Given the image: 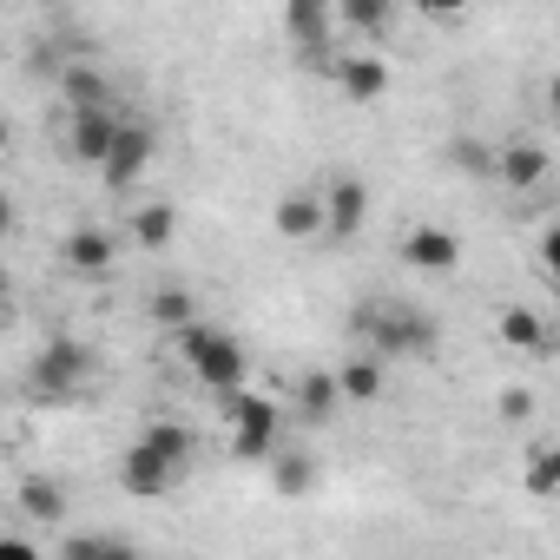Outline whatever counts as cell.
Segmentation results:
<instances>
[{
    "mask_svg": "<svg viewBox=\"0 0 560 560\" xmlns=\"http://www.w3.org/2000/svg\"><path fill=\"white\" fill-rule=\"evenodd\" d=\"M178 350H185V363H191V376L224 402V396H237L244 389V376H250V363H244V343L231 337V330H218L211 317L205 324H191L185 337H178Z\"/></svg>",
    "mask_w": 560,
    "mask_h": 560,
    "instance_id": "cell-1",
    "label": "cell"
},
{
    "mask_svg": "<svg viewBox=\"0 0 560 560\" xmlns=\"http://www.w3.org/2000/svg\"><path fill=\"white\" fill-rule=\"evenodd\" d=\"M350 330L370 343V357H429L435 350V324L416 317V311H396V304H357L350 311Z\"/></svg>",
    "mask_w": 560,
    "mask_h": 560,
    "instance_id": "cell-2",
    "label": "cell"
},
{
    "mask_svg": "<svg viewBox=\"0 0 560 560\" xmlns=\"http://www.w3.org/2000/svg\"><path fill=\"white\" fill-rule=\"evenodd\" d=\"M224 422H231V455L237 462H270L277 455V435H284V409L257 389H237L224 396Z\"/></svg>",
    "mask_w": 560,
    "mask_h": 560,
    "instance_id": "cell-3",
    "label": "cell"
},
{
    "mask_svg": "<svg viewBox=\"0 0 560 560\" xmlns=\"http://www.w3.org/2000/svg\"><path fill=\"white\" fill-rule=\"evenodd\" d=\"M152 152H159V139H152V126H145V119H119V139H113V152H106V165H100V178H106V191H132V185L145 178V165H152Z\"/></svg>",
    "mask_w": 560,
    "mask_h": 560,
    "instance_id": "cell-4",
    "label": "cell"
},
{
    "mask_svg": "<svg viewBox=\"0 0 560 560\" xmlns=\"http://www.w3.org/2000/svg\"><path fill=\"white\" fill-rule=\"evenodd\" d=\"M330 80H337V93H343L350 106H376V100L389 93V60H383L376 47H350V54H337Z\"/></svg>",
    "mask_w": 560,
    "mask_h": 560,
    "instance_id": "cell-5",
    "label": "cell"
},
{
    "mask_svg": "<svg viewBox=\"0 0 560 560\" xmlns=\"http://www.w3.org/2000/svg\"><path fill=\"white\" fill-rule=\"evenodd\" d=\"M284 34L304 47V60H324V67H337V8H324V0H291L284 8Z\"/></svg>",
    "mask_w": 560,
    "mask_h": 560,
    "instance_id": "cell-6",
    "label": "cell"
},
{
    "mask_svg": "<svg viewBox=\"0 0 560 560\" xmlns=\"http://www.w3.org/2000/svg\"><path fill=\"white\" fill-rule=\"evenodd\" d=\"M270 224H277V237H291V244H304V237H330L324 191H311V185L284 191V198H277V211H270Z\"/></svg>",
    "mask_w": 560,
    "mask_h": 560,
    "instance_id": "cell-7",
    "label": "cell"
},
{
    "mask_svg": "<svg viewBox=\"0 0 560 560\" xmlns=\"http://www.w3.org/2000/svg\"><path fill=\"white\" fill-rule=\"evenodd\" d=\"M172 481H178V468H172L152 442H132V448L119 455V488H126L132 501H159Z\"/></svg>",
    "mask_w": 560,
    "mask_h": 560,
    "instance_id": "cell-8",
    "label": "cell"
},
{
    "mask_svg": "<svg viewBox=\"0 0 560 560\" xmlns=\"http://www.w3.org/2000/svg\"><path fill=\"white\" fill-rule=\"evenodd\" d=\"M324 211H330V237H357L363 218H370V185H363L357 172L324 178Z\"/></svg>",
    "mask_w": 560,
    "mask_h": 560,
    "instance_id": "cell-9",
    "label": "cell"
},
{
    "mask_svg": "<svg viewBox=\"0 0 560 560\" xmlns=\"http://www.w3.org/2000/svg\"><path fill=\"white\" fill-rule=\"evenodd\" d=\"M86 370H93V350H86V343H73V337H54V343L34 357V383H40V389H54V396H67Z\"/></svg>",
    "mask_w": 560,
    "mask_h": 560,
    "instance_id": "cell-10",
    "label": "cell"
},
{
    "mask_svg": "<svg viewBox=\"0 0 560 560\" xmlns=\"http://www.w3.org/2000/svg\"><path fill=\"white\" fill-rule=\"evenodd\" d=\"M113 139H119V113H67V152L80 159V165H106V152H113Z\"/></svg>",
    "mask_w": 560,
    "mask_h": 560,
    "instance_id": "cell-11",
    "label": "cell"
},
{
    "mask_svg": "<svg viewBox=\"0 0 560 560\" xmlns=\"http://www.w3.org/2000/svg\"><path fill=\"white\" fill-rule=\"evenodd\" d=\"M60 264L80 270V277H106V270L119 264V237H113L106 224H80V231L60 244Z\"/></svg>",
    "mask_w": 560,
    "mask_h": 560,
    "instance_id": "cell-12",
    "label": "cell"
},
{
    "mask_svg": "<svg viewBox=\"0 0 560 560\" xmlns=\"http://www.w3.org/2000/svg\"><path fill=\"white\" fill-rule=\"evenodd\" d=\"M402 257H409L416 270H429V277H448V270L462 264V237L442 231V224H416V231L402 237Z\"/></svg>",
    "mask_w": 560,
    "mask_h": 560,
    "instance_id": "cell-13",
    "label": "cell"
},
{
    "mask_svg": "<svg viewBox=\"0 0 560 560\" xmlns=\"http://www.w3.org/2000/svg\"><path fill=\"white\" fill-rule=\"evenodd\" d=\"M60 106L67 113H113V80L100 67H60Z\"/></svg>",
    "mask_w": 560,
    "mask_h": 560,
    "instance_id": "cell-14",
    "label": "cell"
},
{
    "mask_svg": "<svg viewBox=\"0 0 560 560\" xmlns=\"http://www.w3.org/2000/svg\"><path fill=\"white\" fill-rule=\"evenodd\" d=\"M14 501H21V514H27V521H40V527H60V521H67V508H73V501H67V488H60V481H47V475H27Z\"/></svg>",
    "mask_w": 560,
    "mask_h": 560,
    "instance_id": "cell-15",
    "label": "cell"
},
{
    "mask_svg": "<svg viewBox=\"0 0 560 560\" xmlns=\"http://www.w3.org/2000/svg\"><path fill=\"white\" fill-rule=\"evenodd\" d=\"M547 178V145H534V139H514V145H501V185H514V191H534Z\"/></svg>",
    "mask_w": 560,
    "mask_h": 560,
    "instance_id": "cell-16",
    "label": "cell"
},
{
    "mask_svg": "<svg viewBox=\"0 0 560 560\" xmlns=\"http://www.w3.org/2000/svg\"><path fill=\"white\" fill-rule=\"evenodd\" d=\"M337 383H343V402H376L383 396V357H370V350H357V357H343V370H337Z\"/></svg>",
    "mask_w": 560,
    "mask_h": 560,
    "instance_id": "cell-17",
    "label": "cell"
},
{
    "mask_svg": "<svg viewBox=\"0 0 560 560\" xmlns=\"http://www.w3.org/2000/svg\"><path fill=\"white\" fill-rule=\"evenodd\" d=\"M337 402H343L337 370H317V376H304V383H298V416H304V422H317V429H324V422L337 416Z\"/></svg>",
    "mask_w": 560,
    "mask_h": 560,
    "instance_id": "cell-18",
    "label": "cell"
},
{
    "mask_svg": "<svg viewBox=\"0 0 560 560\" xmlns=\"http://www.w3.org/2000/svg\"><path fill=\"white\" fill-rule=\"evenodd\" d=\"M264 468H270V488H277V494H291V501L317 488V462H311V455H298V448H277Z\"/></svg>",
    "mask_w": 560,
    "mask_h": 560,
    "instance_id": "cell-19",
    "label": "cell"
},
{
    "mask_svg": "<svg viewBox=\"0 0 560 560\" xmlns=\"http://www.w3.org/2000/svg\"><path fill=\"white\" fill-rule=\"evenodd\" d=\"M172 237H178V211H172L165 198H159V205H139V211H132V244H139V250H165Z\"/></svg>",
    "mask_w": 560,
    "mask_h": 560,
    "instance_id": "cell-20",
    "label": "cell"
},
{
    "mask_svg": "<svg viewBox=\"0 0 560 560\" xmlns=\"http://www.w3.org/2000/svg\"><path fill=\"white\" fill-rule=\"evenodd\" d=\"M494 330H501V343H508V350H527V357H534V350H547V324H540L527 304H508V311L494 317Z\"/></svg>",
    "mask_w": 560,
    "mask_h": 560,
    "instance_id": "cell-21",
    "label": "cell"
},
{
    "mask_svg": "<svg viewBox=\"0 0 560 560\" xmlns=\"http://www.w3.org/2000/svg\"><path fill=\"white\" fill-rule=\"evenodd\" d=\"M60 560H145V553L132 540H119V534H67Z\"/></svg>",
    "mask_w": 560,
    "mask_h": 560,
    "instance_id": "cell-22",
    "label": "cell"
},
{
    "mask_svg": "<svg viewBox=\"0 0 560 560\" xmlns=\"http://www.w3.org/2000/svg\"><path fill=\"white\" fill-rule=\"evenodd\" d=\"M152 324L185 337L191 324H205V311H198V298H191V291H178V284H172V291H152Z\"/></svg>",
    "mask_w": 560,
    "mask_h": 560,
    "instance_id": "cell-23",
    "label": "cell"
},
{
    "mask_svg": "<svg viewBox=\"0 0 560 560\" xmlns=\"http://www.w3.org/2000/svg\"><path fill=\"white\" fill-rule=\"evenodd\" d=\"M139 442H152V448H159V455H165L172 468H185V462L198 455V435H191L185 422H152V429H145Z\"/></svg>",
    "mask_w": 560,
    "mask_h": 560,
    "instance_id": "cell-24",
    "label": "cell"
},
{
    "mask_svg": "<svg viewBox=\"0 0 560 560\" xmlns=\"http://www.w3.org/2000/svg\"><path fill=\"white\" fill-rule=\"evenodd\" d=\"M337 21H343L350 34H383V27L396 21V8H389V0H343Z\"/></svg>",
    "mask_w": 560,
    "mask_h": 560,
    "instance_id": "cell-25",
    "label": "cell"
},
{
    "mask_svg": "<svg viewBox=\"0 0 560 560\" xmlns=\"http://www.w3.org/2000/svg\"><path fill=\"white\" fill-rule=\"evenodd\" d=\"M527 494H560V435L527 455Z\"/></svg>",
    "mask_w": 560,
    "mask_h": 560,
    "instance_id": "cell-26",
    "label": "cell"
},
{
    "mask_svg": "<svg viewBox=\"0 0 560 560\" xmlns=\"http://www.w3.org/2000/svg\"><path fill=\"white\" fill-rule=\"evenodd\" d=\"M455 165H462V172H475V178H501V152H488V145H468V139L455 145Z\"/></svg>",
    "mask_w": 560,
    "mask_h": 560,
    "instance_id": "cell-27",
    "label": "cell"
},
{
    "mask_svg": "<svg viewBox=\"0 0 560 560\" xmlns=\"http://www.w3.org/2000/svg\"><path fill=\"white\" fill-rule=\"evenodd\" d=\"M494 409H501V422H534V389H521V383H508Z\"/></svg>",
    "mask_w": 560,
    "mask_h": 560,
    "instance_id": "cell-28",
    "label": "cell"
},
{
    "mask_svg": "<svg viewBox=\"0 0 560 560\" xmlns=\"http://www.w3.org/2000/svg\"><path fill=\"white\" fill-rule=\"evenodd\" d=\"M540 264H547V277H560V224L540 231Z\"/></svg>",
    "mask_w": 560,
    "mask_h": 560,
    "instance_id": "cell-29",
    "label": "cell"
},
{
    "mask_svg": "<svg viewBox=\"0 0 560 560\" xmlns=\"http://www.w3.org/2000/svg\"><path fill=\"white\" fill-rule=\"evenodd\" d=\"M0 560H40V547L27 534H8V540H0Z\"/></svg>",
    "mask_w": 560,
    "mask_h": 560,
    "instance_id": "cell-30",
    "label": "cell"
},
{
    "mask_svg": "<svg viewBox=\"0 0 560 560\" xmlns=\"http://www.w3.org/2000/svg\"><path fill=\"white\" fill-rule=\"evenodd\" d=\"M547 106H553V113H560V73H553V80H547Z\"/></svg>",
    "mask_w": 560,
    "mask_h": 560,
    "instance_id": "cell-31",
    "label": "cell"
}]
</instances>
